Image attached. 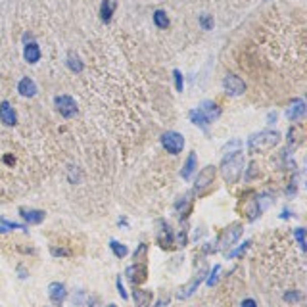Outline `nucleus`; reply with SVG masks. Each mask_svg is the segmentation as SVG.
Returning a JSON list of instances; mask_svg holds the SVG:
<instances>
[{"label":"nucleus","mask_w":307,"mask_h":307,"mask_svg":"<svg viewBox=\"0 0 307 307\" xmlns=\"http://www.w3.org/2000/svg\"><path fill=\"white\" fill-rule=\"evenodd\" d=\"M110 307H115V305H110Z\"/></svg>","instance_id":"nucleus-18"},{"label":"nucleus","mask_w":307,"mask_h":307,"mask_svg":"<svg viewBox=\"0 0 307 307\" xmlns=\"http://www.w3.org/2000/svg\"><path fill=\"white\" fill-rule=\"evenodd\" d=\"M213 179H215V167H206V169L200 173L198 181H196V188L200 190L201 186H210L211 182H213Z\"/></svg>","instance_id":"nucleus-5"},{"label":"nucleus","mask_w":307,"mask_h":307,"mask_svg":"<svg viewBox=\"0 0 307 307\" xmlns=\"http://www.w3.org/2000/svg\"><path fill=\"white\" fill-rule=\"evenodd\" d=\"M278 133H273V131H265V133L258 134V136H253L249 142H259L261 148H269V146H275L278 142Z\"/></svg>","instance_id":"nucleus-4"},{"label":"nucleus","mask_w":307,"mask_h":307,"mask_svg":"<svg viewBox=\"0 0 307 307\" xmlns=\"http://www.w3.org/2000/svg\"><path fill=\"white\" fill-rule=\"evenodd\" d=\"M117 8V0H104L102 2V6H100V18L102 21H110L112 16H114V10Z\"/></svg>","instance_id":"nucleus-6"},{"label":"nucleus","mask_w":307,"mask_h":307,"mask_svg":"<svg viewBox=\"0 0 307 307\" xmlns=\"http://www.w3.org/2000/svg\"><path fill=\"white\" fill-rule=\"evenodd\" d=\"M203 114L208 115V119H213V117H217L219 115V110H217V106L213 104V102H203V108H200Z\"/></svg>","instance_id":"nucleus-13"},{"label":"nucleus","mask_w":307,"mask_h":307,"mask_svg":"<svg viewBox=\"0 0 307 307\" xmlns=\"http://www.w3.org/2000/svg\"><path fill=\"white\" fill-rule=\"evenodd\" d=\"M112 249H114L115 251V255H117V258H125V255H127V248H125L123 244H119V242H112Z\"/></svg>","instance_id":"nucleus-15"},{"label":"nucleus","mask_w":307,"mask_h":307,"mask_svg":"<svg viewBox=\"0 0 307 307\" xmlns=\"http://www.w3.org/2000/svg\"><path fill=\"white\" fill-rule=\"evenodd\" d=\"M201 25H203L206 29H210L211 27V19L208 18V16H206V18H201Z\"/></svg>","instance_id":"nucleus-17"},{"label":"nucleus","mask_w":307,"mask_h":307,"mask_svg":"<svg viewBox=\"0 0 307 307\" xmlns=\"http://www.w3.org/2000/svg\"><path fill=\"white\" fill-rule=\"evenodd\" d=\"M190 121L194 125H198V127H208V123H210V119H208V115L203 114L201 110H192L190 112Z\"/></svg>","instance_id":"nucleus-8"},{"label":"nucleus","mask_w":307,"mask_h":307,"mask_svg":"<svg viewBox=\"0 0 307 307\" xmlns=\"http://www.w3.org/2000/svg\"><path fill=\"white\" fill-rule=\"evenodd\" d=\"M21 213H25L23 217L29 221H33V223H38V221H42L44 217V213L42 211H29V210H21Z\"/></svg>","instance_id":"nucleus-14"},{"label":"nucleus","mask_w":307,"mask_h":307,"mask_svg":"<svg viewBox=\"0 0 307 307\" xmlns=\"http://www.w3.org/2000/svg\"><path fill=\"white\" fill-rule=\"evenodd\" d=\"M173 75H175V83H177V90L181 92V90H182V75H181V71H175Z\"/></svg>","instance_id":"nucleus-16"},{"label":"nucleus","mask_w":307,"mask_h":307,"mask_svg":"<svg viewBox=\"0 0 307 307\" xmlns=\"http://www.w3.org/2000/svg\"><path fill=\"white\" fill-rule=\"evenodd\" d=\"M303 112H305V106H303L301 100H297L296 106H294V108H290L286 115H288V119H297L299 115H303Z\"/></svg>","instance_id":"nucleus-12"},{"label":"nucleus","mask_w":307,"mask_h":307,"mask_svg":"<svg viewBox=\"0 0 307 307\" xmlns=\"http://www.w3.org/2000/svg\"><path fill=\"white\" fill-rule=\"evenodd\" d=\"M162 144L167 152L173 154V156H177V154H181L182 148H184V138H182L179 133L169 131V133H165L162 136Z\"/></svg>","instance_id":"nucleus-1"},{"label":"nucleus","mask_w":307,"mask_h":307,"mask_svg":"<svg viewBox=\"0 0 307 307\" xmlns=\"http://www.w3.org/2000/svg\"><path fill=\"white\" fill-rule=\"evenodd\" d=\"M54 106L62 114V117H73L77 114V102L67 94H60L54 98Z\"/></svg>","instance_id":"nucleus-2"},{"label":"nucleus","mask_w":307,"mask_h":307,"mask_svg":"<svg viewBox=\"0 0 307 307\" xmlns=\"http://www.w3.org/2000/svg\"><path fill=\"white\" fill-rule=\"evenodd\" d=\"M223 86H225V90H227L229 94H232V96H238V94H242V92L246 90L244 81H242V79H238V77H234V75L227 77V79H225V83H223Z\"/></svg>","instance_id":"nucleus-3"},{"label":"nucleus","mask_w":307,"mask_h":307,"mask_svg":"<svg viewBox=\"0 0 307 307\" xmlns=\"http://www.w3.org/2000/svg\"><path fill=\"white\" fill-rule=\"evenodd\" d=\"M194 167H196V154L192 152L190 156H188L186 163L182 165V177H184V179H190L192 173H194Z\"/></svg>","instance_id":"nucleus-10"},{"label":"nucleus","mask_w":307,"mask_h":307,"mask_svg":"<svg viewBox=\"0 0 307 307\" xmlns=\"http://www.w3.org/2000/svg\"><path fill=\"white\" fill-rule=\"evenodd\" d=\"M154 21H156V25L160 29H167L169 27V16L163 12V10H158V12H154Z\"/></svg>","instance_id":"nucleus-11"},{"label":"nucleus","mask_w":307,"mask_h":307,"mask_svg":"<svg viewBox=\"0 0 307 307\" xmlns=\"http://www.w3.org/2000/svg\"><path fill=\"white\" fill-rule=\"evenodd\" d=\"M134 299H136V307H150L152 292H148V290H136V292H134Z\"/></svg>","instance_id":"nucleus-7"},{"label":"nucleus","mask_w":307,"mask_h":307,"mask_svg":"<svg viewBox=\"0 0 307 307\" xmlns=\"http://www.w3.org/2000/svg\"><path fill=\"white\" fill-rule=\"evenodd\" d=\"M50 297L54 299V303H62L64 301V297H66V290H64V286L62 284H52L50 286Z\"/></svg>","instance_id":"nucleus-9"}]
</instances>
